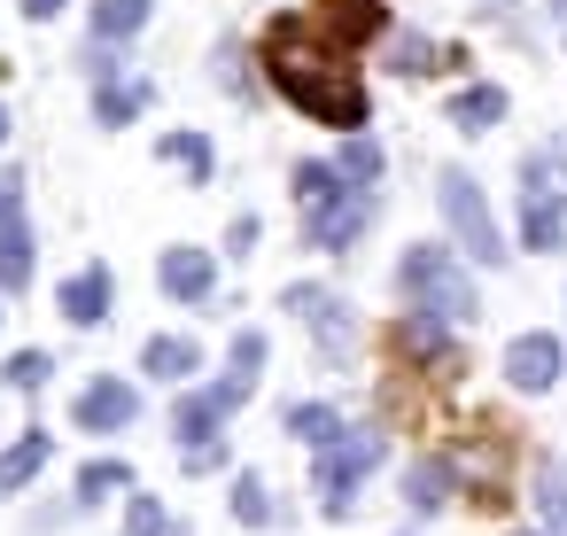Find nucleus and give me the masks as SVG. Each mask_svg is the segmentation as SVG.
Listing matches in <instances>:
<instances>
[{
	"label": "nucleus",
	"instance_id": "1",
	"mask_svg": "<svg viewBox=\"0 0 567 536\" xmlns=\"http://www.w3.org/2000/svg\"><path fill=\"white\" fill-rule=\"evenodd\" d=\"M265 71H272V86H280L303 117H319V125H334V133H365V86H358V71L342 63V48H327L311 24L280 17L272 40H265Z\"/></svg>",
	"mask_w": 567,
	"mask_h": 536
},
{
	"label": "nucleus",
	"instance_id": "2",
	"mask_svg": "<svg viewBox=\"0 0 567 536\" xmlns=\"http://www.w3.org/2000/svg\"><path fill=\"white\" fill-rule=\"evenodd\" d=\"M435 203H443V226H451V241L466 249V265H505V226L489 218V195L474 187V172H443L435 179Z\"/></svg>",
	"mask_w": 567,
	"mask_h": 536
},
{
	"label": "nucleus",
	"instance_id": "3",
	"mask_svg": "<svg viewBox=\"0 0 567 536\" xmlns=\"http://www.w3.org/2000/svg\"><path fill=\"white\" fill-rule=\"evenodd\" d=\"M381 458H389V435H381V420H365V427H342V443H334V451H319V513H327V520H350V513H358L350 497H358V482H365Z\"/></svg>",
	"mask_w": 567,
	"mask_h": 536
},
{
	"label": "nucleus",
	"instance_id": "4",
	"mask_svg": "<svg viewBox=\"0 0 567 536\" xmlns=\"http://www.w3.org/2000/svg\"><path fill=\"white\" fill-rule=\"evenodd\" d=\"M396 280H404V296H412L420 311H443L451 327H458V319H474V280H466L435 241H412V249L396 257Z\"/></svg>",
	"mask_w": 567,
	"mask_h": 536
},
{
	"label": "nucleus",
	"instance_id": "5",
	"mask_svg": "<svg viewBox=\"0 0 567 536\" xmlns=\"http://www.w3.org/2000/svg\"><path fill=\"white\" fill-rule=\"evenodd\" d=\"M520 241H528V249H559V241H567L559 156H528V164H520Z\"/></svg>",
	"mask_w": 567,
	"mask_h": 536
},
{
	"label": "nucleus",
	"instance_id": "6",
	"mask_svg": "<svg viewBox=\"0 0 567 536\" xmlns=\"http://www.w3.org/2000/svg\"><path fill=\"white\" fill-rule=\"evenodd\" d=\"M288 311L303 319V334H311V342H319L334 365L358 350V319H350V303H342L334 288H319V280H296V288H288Z\"/></svg>",
	"mask_w": 567,
	"mask_h": 536
},
{
	"label": "nucleus",
	"instance_id": "7",
	"mask_svg": "<svg viewBox=\"0 0 567 536\" xmlns=\"http://www.w3.org/2000/svg\"><path fill=\"white\" fill-rule=\"evenodd\" d=\"M559 373H567V342H559L551 327H536V334H513V350H505V381H513L520 396H544V389H559Z\"/></svg>",
	"mask_w": 567,
	"mask_h": 536
},
{
	"label": "nucleus",
	"instance_id": "8",
	"mask_svg": "<svg viewBox=\"0 0 567 536\" xmlns=\"http://www.w3.org/2000/svg\"><path fill=\"white\" fill-rule=\"evenodd\" d=\"M373 210H381V203H373V187H350V195H334L327 210H311V218H303V234H311V249H350V241L373 226Z\"/></svg>",
	"mask_w": 567,
	"mask_h": 536
},
{
	"label": "nucleus",
	"instance_id": "9",
	"mask_svg": "<svg viewBox=\"0 0 567 536\" xmlns=\"http://www.w3.org/2000/svg\"><path fill=\"white\" fill-rule=\"evenodd\" d=\"M79 427L86 435H125L133 420H141V389L133 381H94V389H79Z\"/></svg>",
	"mask_w": 567,
	"mask_h": 536
},
{
	"label": "nucleus",
	"instance_id": "10",
	"mask_svg": "<svg viewBox=\"0 0 567 536\" xmlns=\"http://www.w3.org/2000/svg\"><path fill=\"white\" fill-rule=\"evenodd\" d=\"M226 389H179V404H172V443H218V427H226Z\"/></svg>",
	"mask_w": 567,
	"mask_h": 536
},
{
	"label": "nucleus",
	"instance_id": "11",
	"mask_svg": "<svg viewBox=\"0 0 567 536\" xmlns=\"http://www.w3.org/2000/svg\"><path fill=\"white\" fill-rule=\"evenodd\" d=\"M156 280H164V296H179V303H203L210 288H218V257L210 249H164V265H156Z\"/></svg>",
	"mask_w": 567,
	"mask_h": 536
},
{
	"label": "nucleus",
	"instance_id": "12",
	"mask_svg": "<svg viewBox=\"0 0 567 536\" xmlns=\"http://www.w3.org/2000/svg\"><path fill=\"white\" fill-rule=\"evenodd\" d=\"M396 350H404L412 365H451V319L412 303V319H396Z\"/></svg>",
	"mask_w": 567,
	"mask_h": 536
},
{
	"label": "nucleus",
	"instance_id": "13",
	"mask_svg": "<svg viewBox=\"0 0 567 536\" xmlns=\"http://www.w3.org/2000/svg\"><path fill=\"white\" fill-rule=\"evenodd\" d=\"M141 365H148V381H172V389H187V381L203 373V342H195V334H156V342L141 350Z\"/></svg>",
	"mask_w": 567,
	"mask_h": 536
},
{
	"label": "nucleus",
	"instance_id": "14",
	"mask_svg": "<svg viewBox=\"0 0 567 536\" xmlns=\"http://www.w3.org/2000/svg\"><path fill=\"white\" fill-rule=\"evenodd\" d=\"M451 489H458V466H451L443 451L412 458V474H404V505H412V513H443V505H451Z\"/></svg>",
	"mask_w": 567,
	"mask_h": 536
},
{
	"label": "nucleus",
	"instance_id": "15",
	"mask_svg": "<svg viewBox=\"0 0 567 536\" xmlns=\"http://www.w3.org/2000/svg\"><path fill=\"white\" fill-rule=\"evenodd\" d=\"M141 110H148V79H141L133 63H125V71H110V79L94 86V117H102V125H133Z\"/></svg>",
	"mask_w": 567,
	"mask_h": 536
},
{
	"label": "nucleus",
	"instance_id": "16",
	"mask_svg": "<svg viewBox=\"0 0 567 536\" xmlns=\"http://www.w3.org/2000/svg\"><path fill=\"white\" fill-rule=\"evenodd\" d=\"M381 32H389L381 0H327V40H334V48H365V40H381Z\"/></svg>",
	"mask_w": 567,
	"mask_h": 536
},
{
	"label": "nucleus",
	"instance_id": "17",
	"mask_svg": "<svg viewBox=\"0 0 567 536\" xmlns=\"http://www.w3.org/2000/svg\"><path fill=\"white\" fill-rule=\"evenodd\" d=\"M63 319L71 327H102L110 319V272L102 265H86L79 280H63Z\"/></svg>",
	"mask_w": 567,
	"mask_h": 536
},
{
	"label": "nucleus",
	"instance_id": "18",
	"mask_svg": "<svg viewBox=\"0 0 567 536\" xmlns=\"http://www.w3.org/2000/svg\"><path fill=\"white\" fill-rule=\"evenodd\" d=\"M257 373H265V334L249 327V334H234V350H226V404H249V389H257Z\"/></svg>",
	"mask_w": 567,
	"mask_h": 536
},
{
	"label": "nucleus",
	"instance_id": "19",
	"mask_svg": "<svg viewBox=\"0 0 567 536\" xmlns=\"http://www.w3.org/2000/svg\"><path fill=\"white\" fill-rule=\"evenodd\" d=\"M48 451H55V435H48V427H24L9 451H0V489H24V482L48 466Z\"/></svg>",
	"mask_w": 567,
	"mask_h": 536
},
{
	"label": "nucleus",
	"instance_id": "20",
	"mask_svg": "<svg viewBox=\"0 0 567 536\" xmlns=\"http://www.w3.org/2000/svg\"><path fill=\"white\" fill-rule=\"evenodd\" d=\"M528 489H536V513H544V536H567V466H559V458H536V474H528Z\"/></svg>",
	"mask_w": 567,
	"mask_h": 536
},
{
	"label": "nucleus",
	"instance_id": "21",
	"mask_svg": "<svg viewBox=\"0 0 567 536\" xmlns=\"http://www.w3.org/2000/svg\"><path fill=\"white\" fill-rule=\"evenodd\" d=\"M32 280V234H24V210L0 218V296H17Z\"/></svg>",
	"mask_w": 567,
	"mask_h": 536
},
{
	"label": "nucleus",
	"instance_id": "22",
	"mask_svg": "<svg viewBox=\"0 0 567 536\" xmlns=\"http://www.w3.org/2000/svg\"><path fill=\"white\" fill-rule=\"evenodd\" d=\"M288 435L319 458V451H334V443H342V420H334V404H288Z\"/></svg>",
	"mask_w": 567,
	"mask_h": 536
},
{
	"label": "nucleus",
	"instance_id": "23",
	"mask_svg": "<svg viewBox=\"0 0 567 536\" xmlns=\"http://www.w3.org/2000/svg\"><path fill=\"white\" fill-rule=\"evenodd\" d=\"M451 125H466V133L505 125V86H466V94H451Z\"/></svg>",
	"mask_w": 567,
	"mask_h": 536
},
{
	"label": "nucleus",
	"instance_id": "24",
	"mask_svg": "<svg viewBox=\"0 0 567 536\" xmlns=\"http://www.w3.org/2000/svg\"><path fill=\"white\" fill-rule=\"evenodd\" d=\"M334 195H350V172H342V164H296V203H303V218L327 210Z\"/></svg>",
	"mask_w": 567,
	"mask_h": 536
},
{
	"label": "nucleus",
	"instance_id": "25",
	"mask_svg": "<svg viewBox=\"0 0 567 536\" xmlns=\"http://www.w3.org/2000/svg\"><path fill=\"white\" fill-rule=\"evenodd\" d=\"M141 24H148V0H102V9H94V40H117V48H125Z\"/></svg>",
	"mask_w": 567,
	"mask_h": 536
},
{
	"label": "nucleus",
	"instance_id": "26",
	"mask_svg": "<svg viewBox=\"0 0 567 536\" xmlns=\"http://www.w3.org/2000/svg\"><path fill=\"white\" fill-rule=\"evenodd\" d=\"M117 489H133V466H125V458H94V466L79 474V505H102V497H117Z\"/></svg>",
	"mask_w": 567,
	"mask_h": 536
},
{
	"label": "nucleus",
	"instance_id": "27",
	"mask_svg": "<svg viewBox=\"0 0 567 536\" xmlns=\"http://www.w3.org/2000/svg\"><path fill=\"white\" fill-rule=\"evenodd\" d=\"M226 505H234V520H241V528H265V520H272V497H265V482H257V474H234V497H226Z\"/></svg>",
	"mask_w": 567,
	"mask_h": 536
},
{
	"label": "nucleus",
	"instance_id": "28",
	"mask_svg": "<svg viewBox=\"0 0 567 536\" xmlns=\"http://www.w3.org/2000/svg\"><path fill=\"white\" fill-rule=\"evenodd\" d=\"M156 148H164L172 164H187V179H210V141H203V133H164Z\"/></svg>",
	"mask_w": 567,
	"mask_h": 536
},
{
	"label": "nucleus",
	"instance_id": "29",
	"mask_svg": "<svg viewBox=\"0 0 567 536\" xmlns=\"http://www.w3.org/2000/svg\"><path fill=\"white\" fill-rule=\"evenodd\" d=\"M342 172H350V187H373V179H381V148H373L365 133H350V141H342Z\"/></svg>",
	"mask_w": 567,
	"mask_h": 536
},
{
	"label": "nucleus",
	"instance_id": "30",
	"mask_svg": "<svg viewBox=\"0 0 567 536\" xmlns=\"http://www.w3.org/2000/svg\"><path fill=\"white\" fill-rule=\"evenodd\" d=\"M48 373H55V358H48V350H17L9 365H0V381H9V389H40Z\"/></svg>",
	"mask_w": 567,
	"mask_h": 536
},
{
	"label": "nucleus",
	"instance_id": "31",
	"mask_svg": "<svg viewBox=\"0 0 567 536\" xmlns=\"http://www.w3.org/2000/svg\"><path fill=\"white\" fill-rule=\"evenodd\" d=\"M125 536H187V528H179V520H164V505H156V497H133Z\"/></svg>",
	"mask_w": 567,
	"mask_h": 536
},
{
	"label": "nucleus",
	"instance_id": "32",
	"mask_svg": "<svg viewBox=\"0 0 567 536\" xmlns=\"http://www.w3.org/2000/svg\"><path fill=\"white\" fill-rule=\"evenodd\" d=\"M389 55H396V71H412V79H420V71L435 63V40H420V32H396V48H389Z\"/></svg>",
	"mask_w": 567,
	"mask_h": 536
},
{
	"label": "nucleus",
	"instance_id": "33",
	"mask_svg": "<svg viewBox=\"0 0 567 536\" xmlns=\"http://www.w3.org/2000/svg\"><path fill=\"white\" fill-rule=\"evenodd\" d=\"M179 466H187V474H210V466H226V443H195Z\"/></svg>",
	"mask_w": 567,
	"mask_h": 536
},
{
	"label": "nucleus",
	"instance_id": "34",
	"mask_svg": "<svg viewBox=\"0 0 567 536\" xmlns=\"http://www.w3.org/2000/svg\"><path fill=\"white\" fill-rule=\"evenodd\" d=\"M226 249H234V257H241V249H257V218H249V210L226 226Z\"/></svg>",
	"mask_w": 567,
	"mask_h": 536
},
{
	"label": "nucleus",
	"instance_id": "35",
	"mask_svg": "<svg viewBox=\"0 0 567 536\" xmlns=\"http://www.w3.org/2000/svg\"><path fill=\"white\" fill-rule=\"evenodd\" d=\"M63 9H71V0H24V17H32V24H55Z\"/></svg>",
	"mask_w": 567,
	"mask_h": 536
},
{
	"label": "nucleus",
	"instance_id": "36",
	"mask_svg": "<svg viewBox=\"0 0 567 536\" xmlns=\"http://www.w3.org/2000/svg\"><path fill=\"white\" fill-rule=\"evenodd\" d=\"M0 141H9V110H0Z\"/></svg>",
	"mask_w": 567,
	"mask_h": 536
},
{
	"label": "nucleus",
	"instance_id": "37",
	"mask_svg": "<svg viewBox=\"0 0 567 536\" xmlns=\"http://www.w3.org/2000/svg\"><path fill=\"white\" fill-rule=\"evenodd\" d=\"M551 17H567V0H551Z\"/></svg>",
	"mask_w": 567,
	"mask_h": 536
},
{
	"label": "nucleus",
	"instance_id": "38",
	"mask_svg": "<svg viewBox=\"0 0 567 536\" xmlns=\"http://www.w3.org/2000/svg\"><path fill=\"white\" fill-rule=\"evenodd\" d=\"M520 536H528V528H520Z\"/></svg>",
	"mask_w": 567,
	"mask_h": 536
}]
</instances>
